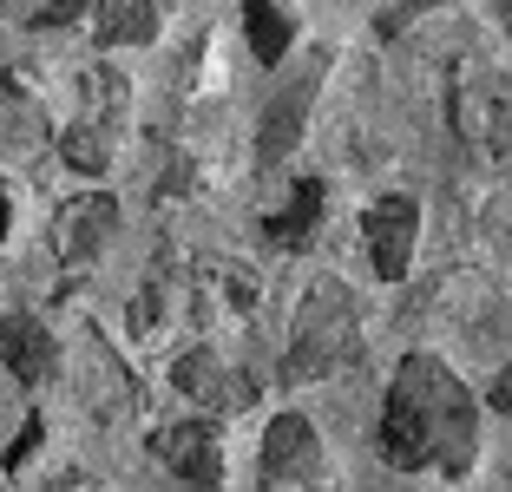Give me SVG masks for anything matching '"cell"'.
I'll return each mask as SVG.
<instances>
[{
    "label": "cell",
    "mask_w": 512,
    "mask_h": 492,
    "mask_svg": "<svg viewBox=\"0 0 512 492\" xmlns=\"http://www.w3.org/2000/svg\"><path fill=\"white\" fill-rule=\"evenodd\" d=\"M355 355H362V315H355L348 283L342 276H309L296 296V322H289L283 374L289 381H329Z\"/></svg>",
    "instance_id": "7a4b0ae2"
},
{
    "label": "cell",
    "mask_w": 512,
    "mask_h": 492,
    "mask_svg": "<svg viewBox=\"0 0 512 492\" xmlns=\"http://www.w3.org/2000/svg\"><path fill=\"white\" fill-rule=\"evenodd\" d=\"M0 355H7V368H14L20 388H40V381H53V368H60V342H53L46 322H33V315H7Z\"/></svg>",
    "instance_id": "30bf717a"
},
{
    "label": "cell",
    "mask_w": 512,
    "mask_h": 492,
    "mask_svg": "<svg viewBox=\"0 0 512 492\" xmlns=\"http://www.w3.org/2000/svg\"><path fill=\"white\" fill-rule=\"evenodd\" d=\"M316 92H322V73H302V79H289V86L270 99V112H263V132H256V164H283L289 151L302 145V125H309V105H316Z\"/></svg>",
    "instance_id": "ba28073f"
},
{
    "label": "cell",
    "mask_w": 512,
    "mask_h": 492,
    "mask_svg": "<svg viewBox=\"0 0 512 492\" xmlns=\"http://www.w3.org/2000/svg\"><path fill=\"white\" fill-rule=\"evenodd\" d=\"M86 14L99 20V40L106 46L151 40V0H86Z\"/></svg>",
    "instance_id": "7c38bea8"
},
{
    "label": "cell",
    "mask_w": 512,
    "mask_h": 492,
    "mask_svg": "<svg viewBox=\"0 0 512 492\" xmlns=\"http://www.w3.org/2000/svg\"><path fill=\"white\" fill-rule=\"evenodd\" d=\"M119 230V204L106 191H86L60 210V224H53V256L60 263H92V256L106 250V237Z\"/></svg>",
    "instance_id": "52a82bcc"
},
{
    "label": "cell",
    "mask_w": 512,
    "mask_h": 492,
    "mask_svg": "<svg viewBox=\"0 0 512 492\" xmlns=\"http://www.w3.org/2000/svg\"><path fill=\"white\" fill-rule=\"evenodd\" d=\"M0 492H7V486H0Z\"/></svg>",
    "instance_id": "2e32d148"
},
{
    "label": "cell",
    "mask_w": 512,
    "mask_h": 492,
    "mask_svg": "<svg viewBox=\"0 0 512 492\" xmlns=\"http://www.w3.org/2000/svg\"><path fill=\"white\" fill-rule=\"evenodd\" d=\"M151 453H158L191 492L224 486V440H217L211 420H171V427H158L151 433Z\"/></svg>",
    "instance_id": "8992f818"
},
{
    "label": "cell",
    "mask_w": 512,
    "mask_h": 492,
    "mask_svg": "<svg viewBox=\"0 0 512 492\" xmlns=\"http://www.w3.org/2000/svg\"><path fill=\"white\" fill-rule=\"evenodd\" d=\"M453 132L467 138L473 151L499 158L512 145V92L499 86L493 73H467L453 86Z\"/></svg>",
    "instance_id": "5b68a950"
},
{
    "label": "cell",
    "mask_w": 512,
    "mask_h": 492,
    "mask_svg": "<svg viewBox=\"0 0 512 492\" xmlns=\"http://www.w3.org/2000/svg\"><path fill=\"white\" fill-rule=\"evenodd\" d=\"M178 388H184V401L204 407V414H230V407H243L256 394L243 374L224 368V355H217V348H191V355L178 361Z\"/></svg>",
    "instance_id": "9c48e42d"
},
{
    "label": "cell",
    "mask_w": 512,
    "mask_h": 492,
    "mask_svg": "<svg viewBox=\"0 0 512 492\" xmlns=\"http://www.w3.org/2000/svg\"><path fill=\"white\" fill-rule=\"evenodd\" d=\"M493 407H499V414H512V368H499V381H493Z\"/></svg>",
    "instance_id": "5bb4252c"
},
{
    "label": "cell",
    "mask_w": 512,
    "mask_h": 492,
    "mask_svg": "<svg viewBox=\"0 0 512 492\" xmlns=\"http://www.w3.org/2000/svg\"><path fill=\"white\" fill-rule=\"evenodd\" d=\"M7 224H14V210H7V184H0V243H7Z\"/></svg>",
    "instance_id": "9a60e30c"
},
{
    "label": "cell",
    "mask_w": 512,
    "mask_h": 492,
    "mask_svg": "<svg viewBox=\"0 0 512 492\" xmlns=\"http://www.w3.org/2000/svg\"><path fill=\"white\" fill-rule=\"evenodd\" d=\"M322 204H329V191H322V178H302L296 191H289V204L276 210L270 224V243L276 250H302V243H316V230H322Z\"/></svg>",
    "instance_id": "8fae6325"
},
{
    "label": "cell",
    "mask_w": 512,
    "mask_h": 492,
    "mask_svg": "<svg viewBox=\"0 0 512 492\" xmlns=\"http://www.w3.org/2000/svg\"><path fill=\"white\" fill-rule=\"evenodd\" d=\"M362 243L368 263H375L381 283H407V263H414V243H421V204L414 197H375L362 217Z\"/></svg>",
    "instance_id": "277c9868"
},
{
    "label": "cell",
    "mask_w": 512,
    "mask_h": 492,
    "mask_svg": "<svg viewBox=\"0 0 512 492\" xmlns=\"http://www.w3.org/2000/svg\"><path fill=\"white\" fill-rule=\"evenodd\" d=\"M243 14H250V40H256V60L263 66H276L289 53V27H283V14H276L270 0H243Z\"/></svg>",
    "instance_id": "4fadbf2b"
},
{
    "label": "cell",
    "mask_w": 512,
    "mask_h": 492,
    "mask_svg": "<svg viewBox=\"0 0 512 492\" xmlns=\"http://www.w3.org/2000/svg\"><path fill=\"white\" fill-rule=\"evenodd\" d=\"M263 486H316L329 473V453H322L316 420L302 414H276L270 433H263V460H256Z\"/></svg>",
    "instance_id": "3957f363"
},
{
    "label": "cell",
    "mask_w": 512,
    "mask_h": 492,
    "mask_svg": "<svg viewBox=\"0 0 512 492\" xmlns=\"http://www.w3.org/2000/svg\"><path fill=\"white\" fill-rule=\"evenodd\" d=\"M381 453L401 473L460 479L480 460V401L440 355H401L381 401Z\"/></svg>",
    "instance_id": "6da1fadb"
}]
</instances>
